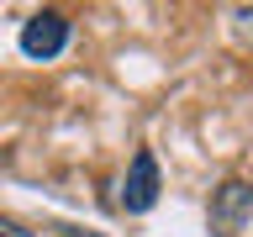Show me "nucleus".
Returning a JSON list of instances; mask_svg holds the SVG:
<instances>
[{
  "mask_svg": "<svg viewBox=\"0 0 253 237\" xmlns=\"http://www.w3.org/2000/svg\"><path fill=\"white\" fill-rule=\"evenodd\" d=\"M248 216H253V185L248 179H221V185L211 190V232L227 237Z\"/></svg>",
  "mask_w": 253,
  "mask_h": 237,
  "instance_id": "3",
  "label": "nucleus"
},
{
  "mask_svg": "<svg viewBox=\"0 0 253 237\" xmlns=\"http://www.w3.org/2000/svg\"><path fill=\"white\" fill-rule=\"evenodd\" d=\"M158 190H164V179H158V158L153 148H137L132 153V163H126V179H122V211L126 216H148L158 205Z\"/></svg>",
  "mask_w": 253,
  "mask_h": 237,
  "instance_id": "1",
  "label": "nucleus"
},
{
  "mask_svg": "<svg viewBox=\"0 0 253 237\" xmlns=\"http://www.w3.org/2000/svg\"><path fill=\"white\" fill-rule=\"evenodd\" d=\"M69 37H74V27H69L63 11H32L27 21H21V53L37 58V63L58 58L63 47H69Z\"/></svg>",
  "mask_w": 253,
  "mask_h": 237,
  "instance_id": "2",
  "label": "nucleus"
},
{
  "mask_svg": "<svg viewBox=\"0 0 253 237\" xmlns=\"http://www.w3.org/2000/svg\"><path fill=\"white\" fill-rule=\"evenodd\" d=\"M232 32H237L243 47H253V5H237V11H232Z\"/></svg>",
  "mask_w": 253,
  "mask_h": 237,
  "instance_id": "4",
  "label": "nucleus"
},
{
  "mask_svg": "<svg viewBox=\"0 0 253 237\" xmlns=\"http://www.w3.org/2000/svg\"><path fill=\"white\" fill-rule=\"evenodd\" d=\"M0 237H32L21 221H11V216H0Z\"/></svg>",
  "mask_w": 253,
  "mask_h": 237,
  "instance_id": "5",
  "label": "nucleus"
}]
</instances>
